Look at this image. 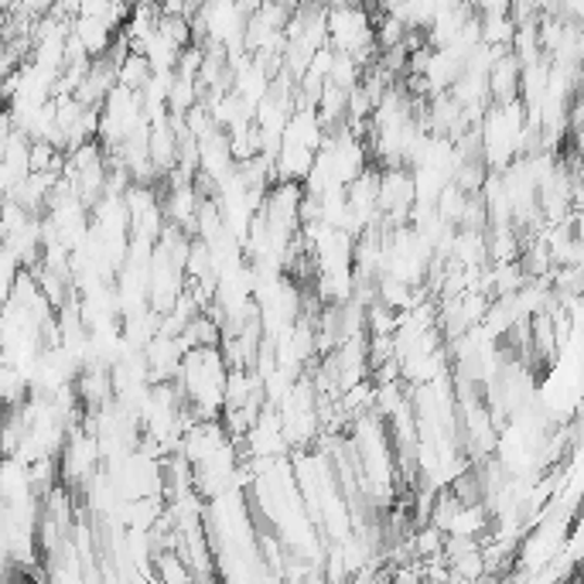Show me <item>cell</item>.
<instances>
[{"label":"cell","instance_id":"obj_1","mask_svg":"<svg viewBox=\"0 0 584 584\" xmlns=\"http://www.w3.org/2000/svg\"><path fill=\"white\" fill-rule=\"evenodd\" d=\"M154 65H151V59L144 55V52H130L124 62H120V86L124 89H130V92H144L151 82H154Z\"/></svg>","mask_w":584,"mask_h":584}]
</instances>
